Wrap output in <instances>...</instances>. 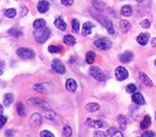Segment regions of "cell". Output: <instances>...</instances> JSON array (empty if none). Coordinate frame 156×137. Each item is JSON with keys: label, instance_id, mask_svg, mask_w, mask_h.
<instances>
[{"label": "cell", "instance_id": "cell-1", "mask_svg": "<svg viewBox=\"0 0 156 137\" xmlns=\"http://www.w3.org/2000/svg\"><path fill=\"white\" fill-rule=\"evenodd\" d=\"M49 36H51V29L48 27L39 28V29H35V32H34V39L39 43H45Z\"/></svg>", "mask_w": 156, "mask_h": 137}, {"label": "cell", "instance_id": "cell-2", "mask_svg": "<svg viewBox=\"0 0 156 137\" xmlns=\"http://www.w3.org/2000/svg\"><path fill=\"white\" fill-rule=\"evenodd\" d=\"M89 73H90V75H92L96 81L103 82V81L106 80V76H104L103 72H102L99 67H96V66H92L90 69H89Z\"/></svg>", "mask_w": 156, "mask_h": 137}, {"label": "cell", "instance_id": "cell-3", "mask_svg": "<svg viewBox=\"0 0 156 137\" xmlns=\"http://www.w3.org/2000/svg\"><path fill=\"white\" fill-rule=\"evenodd\" d=\"M94 45L99 48V49H102V50H107L112 47V41L107 38H101V39H97L94 41Z\"/></svg>", "mask_w": 156, "mask_h": 137}, {"label": "cell", "instance_id": "cell-4", "mask_svg": "<svg viewBox=\"0 0 156 137\" xmlns=\"http://www.w3.org/2000/svg\"><path fill=\"white\" fill-rule=\"evenodd\" d=\"M16 54L21 59H33L34 55H35L34 52L32 49H28V48H19L16 50Z\"/></svg>", "mask_w": 156, "mask_h": 137}, {"label": "cell", "instance_id": "cell-5", "mask_svg": "<svg viewBox=\"0 0 156 137\" xmlns=\"http://www.w3.org/2000/svg\"><path fill=\"white\" fill-rule=\"evenodd\" d=\"M52 69H53L55 73H58V74H64V73H66V68H65L64 63H62L60 60H53V62H52Z\"/></svg>", "mask_w": 156, "mask_h": 137}, {"label": "cell", "instance_id": "cell-6", "mask_svg": "<svg viewBox=\"0 0 156 137\" xmlns=\"http://www.w3.org/2000/svg\"><path fill=\"white\" fill-rule=\"evenodd\" d=\"M41 123H42V119H41V116L39 115V114H33L32 116H31V119H29V124H31V127L33 128V129H36V128H39L40 126H41Z\"/></svg>", "mask_w": 156, "mask_h": 137}, {"label": "cell", "instance_id": "cell-7", "mask_svg": "<svg viewBox=\"0 0 156 137\" xmlns=\"http://www.w3.org/2000/svg\"><path fill=\"white\" fill-rule=\"evenodd\" d=\"M115 76H116V79L119 81H123V80H126L128 77V72L123 67H117L115 69Z\"/></svg>", "mask_w": 156, "mask_h": 137}, {"label": "cell", "instance_id": "cell-8", "mask_svg": "<svg viewBox=\"0 0 156 137\" xmlns=\"http://www.w3.org/2000/svg\"><path fill=\"white\" fill-rule=\"evenodd\" d=\"M86 124L88 127H90V128H102V127L106 126V123H103L102 121H100V120H92V119H88L86 121Z\"/></svg>", "mask_w": 156, "mask_h": 137}, {"label": "cell", "instance_id": "cell-9", "mask_svg": "<svg viewBox=\"0 0 156 137\" xmlns=\"http://www.w3.org/2000/svg\"><path fill=\"white\" fill-rule=\"evenodd\" d=\"M133 57H134V55H133L132 52H125L123 54L119 55V59H120V61H121L122 63H128V62H130V61L133 60Z\"/></svg>", "mask_w": 156, "mask_h": 137}, {"label": "cell", "instance_id": "cell-10", "mask_svg": "<svg viewBox=\"0 0 156 137\" xmlns=\"http://www.w3.org/2000/svg\"><path fill=\"white\" fill-rule=\"evenodd\" d=\"M54 25L60 31H66V28H67V25H66V22H65V20H64L62 16H58L55 19V21H54Z\"/></svg>", "mask_w": 156, "mask_h": 137}, {"label": "cell", "instance_id": "cell-11", "mask_svg": "<svg viewBox=\"0 0 156 137\" xmlns=\"http://www.w3.org/2000/svg\"><path fill=\"white\" fill-rule=\"evenodd\" d=\"M132 100H133L134 103H136V104H139V106H143V104L146 103L145 97H143L140 93H134L133 96H132Z\"/></svg>", "mask_w": 156, "mask_h": 137}, {"label": "cell", "instance_id": "cell-12", "mask_svg": "<svg viewBox=\"0 0 156 137\" xmlns=\"http://www.w3.org/2000/svg\"><path fill=\"white\" fill-rule=\"evenodd\" d=\"M29 103L33 104V106H36V107H39V108H41V109H44V110L48 109L47 103H45V102H42L41 100H38V99H31V100H29Z\"/></svg>", "mask_w": 156, "mask_h": 137}, {"label": "cell", "instance_id": "cell-13", "mask_svg": "<svg viewBox=\"0 0 156 137\" xmlns=\"http://www.w3.org/2000/svg\"><path fill=\"white\" fill-rule=\"evenodd\" d=\"M48 9H49V4H48L47 1L41 0V1L38 2V11H39L40 13H46Z\"/></svg>", "mask_w": 156, "mask_h": 137}, {"label": "cell", "instance_id": "cell-14", "mask_svg": "<svg viewBox=\"0 0 156 137\" xmlns=\"http://www.w3.org/2000/svg\"><path fill=\"white\" fill-rule=\"evenodd\" d=\"M93 28H94V25L92 22H89V21L84 22L83 26H82V34L83 35H89L92 33V29Z\"/></svg>", "mask_w": 156, "mask_h": 137}, {"label": "cell", "instance_id": "cell-15", "mask_svg": "<svg viewBox=\"0 0 156 137\" xmlns=\"http://www.w3.org/2000/svg\"><path fill=\"white\" fill-rule=\"evenodd\" d=\"M136 40H137L139 45L146 46V45L148 43V40H149V34H148V33H142V34H140V35L137 36Z\"/></svg>", "mask_w": 156, "mask_h": 137}, {"label": "cell", "instance_id": "cell-16", "mask_svg": "<svg viewBox=\"0 0 156 137\" xmlns=\"http://www.w3.org/2000/svg\"><path fill=\"white\" fill-rule=\"evenodd\" d=\"M139 77L141 79V81H142V83L143 84H146L147 87H152L153 86V82H152V80L145 74V73H142V72H140L139 73Z\"/></svg>", "mask_w": 156, "mask_h": 137}, {"label": "cell", "instance_id": "cell-17", "mask_svg": "<svg viewBox=\"0 0 156 137\" xmlns=\"http://www.w3.org/2000/svg\"><path fill=\"white\" fill-rule=\"evenodd\" d=\"M66 88L69 90V92H74L77 89V82L73 80V79H68L66 81Z\"/></svg>", "mask_w": 156, "mask_h": 137}, {"label": "cell", "instance_id": "cell-18", "mask_svg": "<svg viewBox=\"0 0 156 137\" xmlns=\"http://www.w3.org/2000/svg\"><path fill=\"white\" fill-rule=\"evenodd\" d=\"M130 27H132V25L127 20H121L120 21V28H121L122 32H128L130 29Z\"/></svg>", "mask_w": 156, "mask_h": 137}, {"label": "cell", "instance_id": "cell-19", "mask_svg": "<svg viewBox=\"0 0 156 137\" xmlns=\"http://www.w3.org/2000/svg\"><path fill=\"white\" fill-rule=\"evenodd\" d=\"M33 27H34L35 29L44 28V27H46V21H45L44 19H38V20H35V21L33 22Z\"/></svg>", "mask_w": 156, "mask_h": 137}, {"label": "cell", "instance_id": "cell-20", "mask_svg": "<svg viewBox=\"0 0 156 137\" xmlns=\"http://www.w3.org/2000/svg\"><path fill=\"white\" fill-rule=\"evenodd\" d=\"M64 42H65L66 45H68V46H74V45L77 43L75 38H74L73 35H66V36L64 38Z\"/></svg>", "mask_w": 156, "mask_h": 137}, {"label": "cell", "instance_id": "cell-21", "mask_svg": "<svg viewBox=\"0 0 156 137\" xmlns=\"http://www.w3.org/2000/svg\"><path fill=\"white\" fill-rule=\"evenodd\" d=\"M117 123H119V126H120V128H121L122 130L126 129V127H127V119H126V116L120 115V116L117 117Z\"/></svg>", "mask_w": 156, "mask_h": 137}, {"label": "cell", "instance_id": "cell-22", "mask_svg": "<svg viewBox=\"0 0 156 137\" xmlns=\"http://www.w3.org/2000/svg\"><path fill=\"white\" fill-rule=\"evenodd\" d=\"M108 137H123L122 133L116 130L115 128H109L108 130Z\"/></svg>", "mask_w": 156, "mask_h": 137}, {"label": "cell", "instance_id": "cell-23", "mask_svg": "<svg viewBox=\"0 0 156 137\" xmlns=\"http://www.w3.org/2000/svg\"><path fill=\"white\" fill-rule=\"evenodd\" d=\"M86 109H87V111H89V113H94V111H97V110L100 109V106H99L97 103H88V104L86 106Z\"/></svg>", "mask_w": 156, "mask_h": 137}, {"label": "cell", "instance_id": "cell-24", "mask_svg": "<svg viewBox=\"0 0 156 137\" xmlns=\"http://www.w3.org/2000/svg\"><path fill=\"white\" fill-rule=\"evenodd\" d=\"M104 26H106V28H107V31H108V33L109 34H114L115 33V29H114V26H113V22L109 20V19H106V23H104Z\"/></svg>", "mask_w": 156, "mask_h": 137}, {"label": "cell", "instance_id": "cell-25", "mask_svg": "<svg viewBox=\"0 0 156 137\" xmlns=\"http://www.w3.org/2000/svg\"><path fill=\"white\" fill-rule=\"evenodd\" d=\"M13 100H14V96L13 94H6L5 97H4V106H9L13 103Z\"/></svg>", "mask_w": 156, "mask_h": 137}, {"label": "cell", "instance_id": "cell-26", "mask_svg": "<svg viewBox=\"0 0 156 137\" xmlns=\"http://www.w3.org/2000/svg\"><path fill=\"white\" fill-rule=\"evenodd\" d=\"M132 7L130 6H128V5H126V6H123L122 8H121V14L122 15H125V16H130L132 15Z\"/></svg>", "mask_w": 156, "mask_h": 137}, {"label": "cell", "instance_id": "cell-27", "mask_svg": "<svg viewBox=\"0 0 156 137\" xmlns=\"http://www.w3.org/2000/svg\"><path fill=\"white\" fill-rule=\"evenodd\" d=\"M150 123H152V120H150V116H146L145 119H143V121L141 122V129H147L149 126H150Z\"/></svg>", "mask_w": 156, "mask_h": 137}, {"label": "cell", "instance_id": "cell-28", "mask_svg": "<svg viewBox=\"0 0 156 137\" xmlns=\"http://www.w3.org/2000/svg\"><path fill=\"white\" fill-rule=\"evenodd\" d=\"M8 34H9L11 36H13V38H20V36L22 35L21 31L16 29V28H11V29L8 31Z\"/></svg>", "mask_w": 156, "mask_h": 137}, {"label": "cell", "instance_id": "cell-29", "mask_svg": "<svg viewBox=\"0 0 156 137\" xmlns=\"http://www.w3.org/2000/svg\"><path fill=\"white\" fill-rule=\"evenodd\" d=\"M94 60H95V54H94V52H88L87 55H86V62H87L88 65H92V63L94 62Z\"/></svg>", "mask_w": 156, "mask_h": 137}, {"label": "cell", "instance_id": "cell-30", "mask_svg": "<svg viewBox=\"0 0 156 137\" xmlns=\"http://www.w3.org/2000/svg\"><path fill=\"white\" fill-rule=\"evenodd\" d=\"M62 137H72V128L69 126H65L62 130Z\"/></svg>", "mask_w": 156, "mask_h": 137}, {"label": "cell", "instance_id": "cell-31", "mask_svg": "<svg viewBox=\"0 0 156 137\" xmlns=\"http://www.w3.org/2000/svg\"><path fill=\"white\" fill-rule=\"evenodd\" d=\"M5 15H6L7 18L12 19V18H14V16L16 15V11H15L14 8H8V9L5 11Z\"/></svg>", "mask_w": 156, "mask_h": 137}, {"label": "cell", "instance_id": "cell-32", "mask_svg": "<svg viewBox=\"0 0 156 137\" xmlns=\"http://www.w3.org/2000/svg\"><path fill=\"white\" fill-rule=\"evenodd\" d=\"M45 117H46V119H48V120H55L57 114H55L53 110L47 109V111H46V114H45Z\"/></svg>", "mask_w": 156, "mask_h": 137}, {"label": "cell", "instance_id": "cell-33", "mask_svg": "<svg viewBox=\"0 0 156 137\" xmlns=\"http://www.w3.org/2000/svg\"><path fill=\"white\" fill-rule=\"evenodd\" d=\"M48 52H49V53H52V54H54V53H60V52H61V48H60V47H58V46L51 45V46L48 47Z\"/></svg>", "mask_w": 156, "mask_h": 137}, {"label": "cell", "instance_id": "cell-34", "mask_svg": "<svg viewBox=\"0 0 156 137\" xmlns=\"http://www.w3.org/2000/svg\"><path fill=\"white\" fill-rule=\"evenodd\" d=\"M16 110H18L19 116H21V117L25 116V108H24V104H22V103H19V104L16 106Z\"/></svg>", "mask_w": 156, "mask_h": 137}, {"label": "cell", "instance_id": "cell-35", "mask_svg": "<svg viewBox=\"0 0 156 137\" xmlns=\"http://www.w3.org/2000/svg\"><path fill=\"white\" fill-rule=\"evenodd\" d=\"M72 28H73V31H74L75 33H78L79 29H80V23H79V20H77V19H73V21H72Z\"/></svg>", "mask_w": 156, "mask_h": 137}, {"label": "cell", "instance_id": "cell-36", "mask_svg": "<svg viewBox=\"0 0 156 137\" xmlns=\"http://www.w3.org/2000/svg\"><path fill=\"white\" fill-rule=\"evenodd\" d=\"M33 88H34L35 92H39V93H42V94L47 93L46 89H45V86H44V84H36V86H34Z\"/></svg>", "mask_w": 156, "mask_h": 137}, {"label": "cell", "instance_id": "cell-37", "mask_svg": "<svg viewBox=\"0 0 156 137\" xmlns=\"http://www.w3.org/2000/svg\"><path fill=\"white\" fill-rule=\"evenodd\" d=\"M126 89H127V92H128V93L134 94V93L136 92V86H135V84H128Z\"/></svg>", "mask_w": 156, "mask_h": 137}, {"label": "cell", "instance_id": "cell-38", "mask_svg": "<svg viewBox=\"0 0 156 137\" xmlns=\"http://www.w3.org/2000/svg\"><path fill=\"white\" fill-rule=\"evenodd\" d=\"M40 137H54V135L48 130H42L40 133Z\"/></svg>", "mask_w": 156, "mask_h": 137}, {"label": "cell", "instance_id": "cell-39", "mask_svg": "<svg viewBox=\"0 0 156 137\" xmlns=\"http://www.w3.org/2000/svg\"><path fill=\"white\" fill-rule=\"evenodd\" d=\"M141 26L143 28H149L150 27V21L149 20H143V21H141Z\"/></svg>", "mask_w": 156, "mask_h": 137}, {"label": "cell", "instance_id": "cell-40", "mask_svg": "<svg viewBox=\"0 0 156 137\" xmlns=\"http://www.w3.org/2000/svg\"><path fill=\"white\" fill-rule=\"evenodd\" d=\"M141 137H155V134L153 133V131H145Z\"/></svg>", "mask_w": 156, "mask_h": 137}, {"label": "cell", "instance_id": "cell-41", "mask_svg": "<svg viewBox=\"0 0 156 137\" xmlns=\"http://www.w3.org/2000/svg\"><path fill=\"white\" fill-rule=\"evenodd\" d=\"M74 2V0H61V4L65 6H71Z\"/></svg>", "mask_w": 156, "mask_h": 137}, {"label": "cell", "instance_id": "cell-42", "mask_svg": "<svg viewBox=\"0 0 156 137\" xmlns=\"http://www.w3.org/2000/svg\"><path fill=\"white\" fill-rule=\"evenodd\" d=\"M94 137H106V135L102 131H95L94 133Z\"/></svg>", "mask_w": 156, "mask_h": 137}, {"label": "cell", "instance_id": "cell-43", "mask_svg": "<svg viewBox=\"0 0 156 137\" xmlns=\"http://www.w3.org/2000/svg\"><path fill=\"white\" fill-rule=\"evenodd\" d=\"M6 121H7V120H6V117H5L4 115H1V127H4V126H5Z\"/></svg>", "mask_w": 156, "mask_h": 137}, {"label": "cell", "instance_id": "cell-44", "mask_svg": "<svg viewBox=\"0 0 156 137\" xmlns=\"http://www.w3.org/2000/svg\"><path fill=\"white\" fill-rule=\"evenodd\" d=\"M152 46H153V47H156V38L152 39Z\"/></svg>", "mask_w": 156, "mask_h": 137}, {"label": "cell", "instance_id": "cell-45", "mask_svg": "<svg viewBox=\"0 0 156 137\" xmlns=\"http://www.w3.org/2000/svg\"><path fill=\"white\" fill-rule=\"evenodd\" d=\"M5 135H6V136H12V135H13V133H12V131H6V133H5Z\"/></svg>", "mask_w": 156, "mask_h": 137}, {"label": "cell", "instance_id": "cell-46", "mask_svg": "<svg viewBox=\"0 0 156 137\" xmlns=\"http://www.w3.org/2000/svg\"><path fill=\"white\" fill-rule=\"evenodd\" d=\"M155 66H156V61H155Z\"/></svg>", "mask_w": 156, "mask_h": 137}]
</instances>
